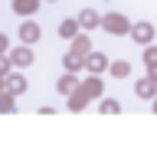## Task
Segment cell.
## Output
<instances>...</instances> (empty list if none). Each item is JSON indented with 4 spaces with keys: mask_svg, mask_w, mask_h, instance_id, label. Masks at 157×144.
Instances as JSON below:
<instances>
[{
    "mask_svg": "<svg viewBox=\"0 0 157 144\" xmlns=\"http://www.w3.org/2000/svg\"><path fill=\"white\" fill-rule=\"evenodd\" d=\"M95 20H98L95 13H82V23H85V26H95Z\"/></svg>",
    "mask_w": 157,
    "mask_h": 144,
    "instance_id": "5",
    "label": "cell"
},
{
    "mask_svg": "<svg viewBox=\"0 0 157 144\" xmlns=\"http://www.w3.org/2000/svg\"><path fill=\"white\" fill-rule=\"evenodd\" d=\"M3 46H7V43H3V36H0V49H3Z\"/></svg>",
    "mask_w": 157,
    "mask_h": 144,
    "instance_id": "7",
    "label": "cell"
},
{
    "mask_svg": "<svg viewBox=\"0 0 157 144\" xmlns=\"http://www.w3.org/2000/svg\"><path fill=\"white\" fill-rule=\"evenodd\" d=\"M62 33H66V36H72V33H75V23H72V20H69V23H62Z\"/></svg>",
    "mask_w": 157,
    "mask_h": 144,
    "instance_id": "6",
    "label": "cell"
},
{
    "mask_svg": "<svg viewBox=\"0 0 157 144\" xmlns=\"http://www.w3.org/2000/svg\"><path fill=\"white\" fill-rule=\"evenodd\" d=\"M13 7H17L20 13H33V10H36V0H17Z\"/></svg>",
    "mask_w": 157,
    "mask_h": 144,
    "instance_id": "1",
    "label": "cell"
},
{
    "mask_svg": "<svg viewBox=\"0 0 157 144\" xmlns=\"http://www.w3.org/2000/svg\"><path fill=\"white\" fill-rule=\"evenodd\" d=\"M151 36V26H147V23H141V26H137V39H147Z\"/></svg>",
    "mask_w": 157,
    "mask_h": 144,
    "instance_id": "3",
    "label": "cell"
},
{
    "mask_svg": "<svg viewBox=\"0 0 157 144\" xmlns=\"http://www.w3.org/2000/svg\"><path fill=\"white\" fill-rule=\"evenodd\" d=\"M29 59H33V56H29V49H20V53H17V62H20V66L29 62Z\"/></svg>",
    "mask_w": 157,
    "mask_h": 144,
    "instance_id": "4",
    "label": "cell"
},
{
    "mask_svg": "<svg viewBox=\"0 0 157 144\" xmlns=\"http://www.w3.org/2000/svg\"><path fill=\"white\" fill-rule=\"evenodd\" d=\"M36 36V26H33V23H26V26H23V39H33Z\"/></svg>",
    "mask_w": 157,
    "mask_h": 144,
    "instance_id": "2",
    "label": "cell"
}]
</instances>
